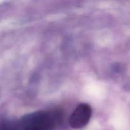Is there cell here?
Wrapping results in <instances>:
<instances>
[{
    "label": "cell",
    "mask_w": 130,
    "mask_h": 130,
    "mask_svg": "<svg viewBox=\"0 0 130 130\" xmlns=\"http://www.w3.org/2000/svg\"><path fill=\"white\" fill-rule=\"evenodd\" d=\"M62 119L61 110H40L25 116L20 124L22 130H54L62 123Z\"/></svg>",
    "instance_id": "1"
},
{
    "label": "cell",
    "mask_w": 130,
    "mask_h": 130,
    "mask_svg": "<svg viewBox=\"0 0 130 130\" xmlns=\"http://www.w3.org/2000/svg\"><path fill=\"white\" fill-rule=\"evenodd\" d=\"M92 115V108L89 104L82 103L74 110L69 119V124L74 129H81L86 126Z\"/></svg>",
    "instance_id": "2"
},
{
    "label": "cell",
    "mask_w": 130,
    "mask_h": 130,
    "mask_svg": "<svg viewBox=\"0 0 130 130\" xmlns=\"http://www.w3.org/2000/svg\"><path fill=\"white\" fill-rule=\"evenodd\" d=\"M1 130H19V129H18L16 127L10 125V124H5L2 125Z\"/></svg>",
    "instance_id": "3"
}]
</instances>
